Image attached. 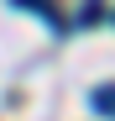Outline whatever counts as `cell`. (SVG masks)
I'll return each instance as SVG.
<instances>
[{
  "label": "cell",
  "mask_w": 115,
  "mask_h": 121,
  "mask_svg": "<svg viewBox=\"0 0 115 121\" xmlns=\"http://www.w3.org/2000/svg\"><path fill=\"white\" fill-rule=\"evenodd\" d=\"M11 5H21V11H37V16H42L52 32H63V26H68V21H63V11H58V0H11Z\"/></svg>",
  "instance_id": "cell-1"
},
{
  "label": "cell",
  "mask_w": 115,
  "mask_h": 121,
  "mask_svg": "<svg viewBox=\"0 0 115 121\" xmlns=\"http://www.w3.org/2000/svg\"><path fill=\"white\" fill-rule=\"evenodd\" d=\"M89 105L100 111V116H115V84H100V90L89 95Z\"/></svg>",
  "instance_id": "cell-2"
},
{
  "label": "cell",
  "mask_w": 115,
  "mask_h": 121,
  "mask_svg": "<svg viewBox=\"0 0 115 121\" xmlns=\"http://www.w3.org/2000/svg\"><path fill=\"white\" fill-rule=\"evenodd\" d=\"M100 16H105V11H100V0H89V5H84V16H79V26H94Z\"/></svg>",
  "instance_id": "cell-3"
}]
</instances>
